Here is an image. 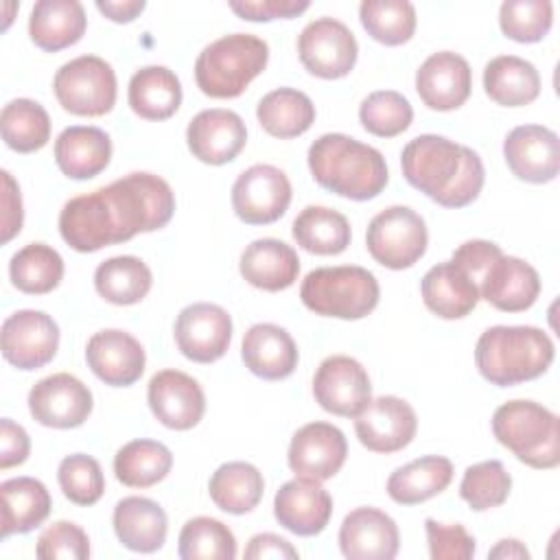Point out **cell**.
<instances>
[{
	"label": "cell",
	"mask_w": 560,
	"mask_h": 560,
	"mask_svg": "<svg viewBox=\"0 0 560 560\" xmlns=\"http://www.w3.org/2000/svg\"><path fill=\"white\" fill-rule=\"evenodd\" d=\"M175 212V192L153 173H129L94 192L72 197L59 212V234L88 254L164 228Z\"/></svg>",
	"instance_id": "6da1fadb"
},
{
	"label": "cell",
	"mask_w": 560,
	"mask_h": 560,
	"mask_svg": "<svg viewBox=\"0 0 560 560\" xmlns=\"http://www.w3.org/2000/svg\"><path fill=\"white\" fill-rule=\"evenodd\" d=\"M402 177L444 208L472 203L486 182L481 158L464 144L435 133L409 140L400 153Z\"/></svg>",
	"instance_id": "7a4b0ae2"
},
{
	"label": "cell",
	"mask_w": 560,
	"mask_h": 560,
	"mask_svg": "<svg viewBox=\"0 0 560 560\" xmlns=\"http://www.w3.org/2000/svg\"><path fill=\"white\" fill-rule=\"evenodd\" d=\"M308 168L322 188L352 201L378 197L389 182L383 153L346 133L319 136L308 147Z\"/></svg>",
	"instance_id": "3957f363"
},
{
	"label": "cell",
	"mask_w": 560,
	"mask_h": 560,
	"mask_svg": "<svg viewBox=\"0 0 560 560\" xmlns=\"http://www.w3.org/2000/svg\"><path fill=\"white\" fill-rule=\"evenodd\" d=\"M551 337L536 326H492L475 346L479 374L497 385L512 387L542 376L553 363Z\"/></svg>",
	"instance_id": "277c9868"
},
{
	"label": "cell",
	"mask_w": 560,
	"mask_h": 560,
	"mask_svg": "<svg viewBox=\"0 0 560 560\" xmlns=\"http://www.w3.org/2000/svg\"><path fill=\"white\" fill-rule=\"evenodd\" d=\"M269 46L249 33H232L208 44L195 61L197 88L210 98H236L267 68Z\"/></svg>",
	"instance_id": "5b68a950"
},
{
	"label": "cell",
	"mask_w": 560,
	"mask_h": 560,
	"mask_svg": "<svg viewBox=\"0 0 560 560\" xmlns=\"http://www.w3.org/2000/svg\"><path fill=\"white\" fill-rule=\"evenodd\" d=\"M492 433L499 444L532 468H556L560 464L558 416L534 400H508L492 416Z\"/></svg>",
	"instance_id": "8992f818"
},
{
	"label": "cell",
	"mask_w": 560,
	"mask_h": 560,
	"mask_svg": "<svg viewBox=\"0 0 560 560\" xmlns=\"http://www.w3.org/2000/svg\"><path fill=\"white\" fill-rule=\"evenodd\" d=\"M381 298L378 280L359 265L319 267L306 273L300 287L302 304L322 317L363 319Z\"/></svg>",
	"instance_id": "52a82bcc"
},
{
	"label": "cell",
	"mask_w": 560,
	"mask_h": 560,
	"mask_svg": "<svg viewBox=\"0 0 560 560\" xmlns=\"http://www.w3.org/2000/svg\"><path fill=\"white\" fill-rule=\"evenodd\" d=\"M52 90L66 112L88 118L105 116L116 103V72L105 59L81 55L57 70Z\"/></svg>",
	"instance_id": "ba28073f"
},
{
	"label": "cell",
	"mask_w": 560,
	"mask_h": 560,
	"mask_svg": "<svg viewBox=\"0 0 560 560\" xmlns=\"http://www.w3.org/2000/svg\"><path fill=\"white\" fill-rule=\"evenodd\" d=\"M365 245L378 265L394 271L409 269L427 252V223L407 206H389L372 217L365 232Z\"/></svg>",
	"instance_id": "9c48e42d"
},
{
	"label": "cell",
	"mask_w": 560,
	"mask_h": 560,
	"mask_svg": "<svg viewBox=\"0 0 560 560\" xmlns=\"http://www.w3.org/2000/svg\"><path fill=\"white\" fill-rule=\"evenodd\" d=\"M302 66L319 79L348 77L357 63L359 46L354 33L335 18L308 22L298 37Z\"/></svg>",
	"instance_id": "30bf717a"
},
{
	"label": "cell",
	"mask_w": 560,
	"mask_h": 560,
	"mask_svg": "<svg viewBox=\"0 0 560 560\" xmlns=\"http://www.w3.org/2000/svg\"><path fill=\"white\" fill-rule=\"evenodd\" d=\"M291 195V182L284 171L273 164H254L236 177L232 208L243 223L267 225L287 212Z\"/></svg>",
	"instance_id": "8fae6325"
},
{
	"label": "cell",
	"mask_w": 560,
	"mask_h": 560,
	"mask_svg": "<svg viewBox=\"0 0 560 560\" xmlns=\"http://www.w3.org/2000/svg\"><path fill=\"white\" fill-rule=\"evenodd\" d=\"M2 357L18 370L31 372L50 363L59 348L57 322L35 308L11 313L0 330Z\"/></svg>",
	"instance_id": "7c38bea8"
},
{
	"label": "cell",
	"mask_w": 560,
	"mask_h": 560,
	"mask_svg": "<svg viewBox=\"0 0 560 560\" xmlns=\"http://www.w3.org/2000/svg\"><path fill=\"white\" fill-rule=\"evenodd\" d=\"M90 387L68 372L37 381L28 392V411L35 422L50 429L81 427L92 413Z\"/></svg>",
	"instance_id": "4fadbf2b"
},
{
	"label": "cell",
	"mask_w": 560,
	"mask_h": 560,
	"mask_svg": "<svg viewBox=\"0 0 560 560\" xmlns=\"http://www.w3.org/2000/svg\"><path fill=\"white\" fill-rule=\"evenodd\" d=\"M173 330L175 343L188 361L214 363L230 348L232 317L219 304L195 302L179 311Z\"/></svg>",
	"instance_id": "5bb4252c"
},
{
	"label": "cell",
	"mask_w": 560,
	"mask_h": 560,
	"mask_svg": "<svg viewBox=\"0 0 560 560\" xmlns=\"http://www.w3.org/2000/svg\"><path fill=\"white\" fill-rule=\"evenodd\" d=\"M313 396L317 405L341 418H354L372 398V385L365 368L348 357H326L313 376Z\"/></svg>",
	"instance_id": "9a60e30c"
},
{
	"label": "cell",
	"mask_w": 560,
	"mask_h": 560,
	"mask_svg": "<svg viewBox=\"0 0 560 560\" xmlns=\"http://www.w3.org/2000/svg\"><path fill=\"white\" fill-rule=\"evenodd\" d=\"M359 442L372 453H396L411 444L418 431L413 407L398 396L370 398L354 416Z\"/></svg>",
	"instance_id": "2e32d148"
},
{
	"label": "cell",
	"mask_w": 560,
	"mask_h": 560,
	"mask_svg": "<svg viewBox=\"0 0 560 560\" xmlns=\"http://www.w3.org/2000/svg\"><path fill=\"white\" fill-rule=\"evenodd\" d=\"M147 402L160 424L173 431L197 427L206 413L201 385L179 370H160L147 387Z\"/></svg>",
	"instance_id": "e0dca14e"
},
{
	"label": "cell",
	"mask_w": 560,
	"mask_h": 560,
	"mask_svg": "<svg viewBox=\"0 0 560 560\" xmlns=\"http://www.w3.org/2000/svg\"><path fill=\"white\" fill-rule=\"evenodd\" d=\"M346 455L348 442L341 429L330 422H308L293 433L287 462L298 477L326 481L341 470Z\"/></svg>",
	"instance_id": "ac0fdd59"
},
{
	"label": "cell",
	"mask_w": 560,
	"mask_h": 560,
	"mask_svg": "<svg viewBox=\"0 0 560 560\" xmlns=\"http://www.w3.org/2000/svg\"><path fill=\"white\" fill-rule=\"evenodd\" d=\"M503 158L518 179L547 184L560 171L558 133L542 125H518L503 140Z\"/></svg>",
	"instance_id": "d6986e66"
},
{
	"label": "cell",
	"mask_w": 560,
	"mask_h": 560,
	"mask_svg": "<svg viewBox=\"0 0 560 560\" xmlns=\"http://www.w3.org/2000/svg\"><path fill=\"white\" fill-rule=\"evenodd\" d=\"M247 142V127L232 109H203L186 127L188 151L203 164L221 166L232 162Z\"/></svg>",
	"instance_id": "ffe728a7"
},
{
	"label": "cell",
	"mask_w": 560,
	"mask_h": 560,
	"mask_svg": "<svg viewBox=\"0 0 560 560\" xmlns=\"http://www.w3.org/2000/svg\"><path fill=\"white\" fill-rule=\"evenodd\" d=\"M472 90V70L468 61L453 52L440 50L427 57L416 72V92L420 101L435 112L462 107Z\"/></svg>",
	"instance_id": "44dd1931"
},
{
	"label": "cell",
	"mask_w": 560,
	"mask_h": 560,
	"mask_svg": "<svg viewBox=\"0 0 560 560\" xmlns=\"http://www.w3.org/2000/svg\"><path fill=\"white\" fill-rule=\"evenodd\" d=\"M85 361L94 376L105 385L129 387L142 376L147 354L133 335L118 328H107L88 339Z\"/></svg>",
	"instance_id": "7402d4cb"
},
{
	"label": "cell",
	"mask_w": 560,
	"mask_h": 560,
	"mask_svg": "<svg viewBox=\"0 0 560 560\" xmlns=\"http://www.w3.org/2000/svg\"><path fill=\"white\" fill-rule=\"evenodd\" d=\"M332 514V499L317 479L295 477L273 497L276 521L295 536H317Z\"/></svg>",
	"instance_id": "603a6c76"
},
{
	"label": "cell",
	"mask_w": 560,
	"mask_h": 560,
	"mask_svg": "<svg viewBox=\"0 0 560 560\" xmlns=\"http://www.w3.org/2000/svg\"><path fill=\"white\" fill-rule=\"evenodd\" d=\"M479 295L503 313H521L534 306L540 293L538 271L523 258L501 254L477 282Z\"/></svg>",
	"instance_id": "cb8c5ba5"
},
{
	"label": "cell",
	"mask_w": 560,
	"mask_h": 560,
	"mask_svg": "<svg viewBox=\"0 0 560 560\" xmlns=\"http://www.w3.org/2000/svg\"><path fill=\"white\" fill-rule=\"evenodd\" d=\"M398 545L396 521L378 508H357L339 527V547L348 560H392Z\"/></svg>",
	"instance_id": "d4e9b609"
},
{
	"label": "cell",
	"mask_w": 560,
	"mask_h": 560,
	"mask_svg": "<svg viewBox=\"0 0 560 560\" xmlns=\"http://www.w3.org/2000/svg\"><path fill=\"white\" fill-rule=\"evenodd\" d=\"M241 357L245 368L265 381H282L298 368V346L293 337L278 324H254L247 328Z\"/></svg>",
	"instance_id": "484cf974"
},
{
	"label": "cell",
	"mask_w": 560,
	"mask_h": 560,
	"mask_svg": "<svg viewBox=\"0 0 560 560\" xmlns=\"http://www.w3.org/2000/svg\"><path fill=\"white\" fill-rule=\"evenodd\" d=\"M420 293L424 306L442 319H462L481 300L477 282L453 260L431 267L420 282Z\"/></svg>",
	"instance_id": "4316f807"
},
{
	"label": "cell",
	"mask_w": 560,
	"mask_h": 560,
	"mask_svg": "<svg viewBox=\"0 0 560 560\" xmlns=\"http://www.w3.org/2000/svg\"><path fill=\"white\" fill-rule=\"evenodd\" d=\"M238 269L252 287L276 293L289 289L298 280L300 258L284 241L256 238L243 249Z\"/></svg>",
	"instance_id": "83f0119b"
},
{
	"label": "cell",
	"mask_w": 560,
	"mask_h": 560,
	"mask_svg": "<svg viewBox=\"0 0 560 560\" xmlns=\"http://www.w3.org/2000/svg\"><path fill=\"white\" fill-rule=\"evenodd\" d=\"M112 140L98 127H66L55 140V162L70 179H92L107 168Z\"/></svg>",
	"instance_id": "f1b7e54d"
},
{
	"label": "cell",
	"mask_w": 560,
	"mask_h": 560,
	"mask_svg": "<svg viewBox=\"0 0 560 560\" xmlns=\"http://www.w3.org/2000/svg\"><path fill=\"white\" fill-rule=\"evenodd\" d=\"M114 532L122 547L138 553L162 549L168 534L166 512L147 497H125L114 508Z\"/></svg>",
	"instance_id": "f546056e"
},
{
	"label": "cell",
	"mask_w": 560,
	"mask_h": 560,
	"mask_svg": "<svg viewBox=\"0 0 560 560\" xmlns=\"http://www.w3.org/2000/svg\"><path fill=\"white\" fill-rule=\"evenodd\" d=\"M85 26V9L77 0H39L28 18L31 42L46 52H57L77 44L83 37Z\"/></svg>",
	"instance_id": "4dcf8cb0"
},
{
	"label": "cell",
	"mask_w": 560,
	"mask_h": 560,
	"mask_svg": "<svg viewBox=\"0 0 560 560\" xmlns=\"http://www.w3.org/2000/svg\"><path fill=\"white\" fill-rule=\"evenodd\" d=\"M127 101L136 116L166 120L182 105V83L166 66H144L129 79Z\"/></svg>",
	"instance_id": "1f68e13d"
},
{
	"label": "cell",
	"mask_w": 560,
	"mask_h": 560,
	"mask_svg": "<svg viewBox=\"0 0 560 560\" xmlns=\"http://www.w3.org/2000/svg\"><path fill=\"white\" fill-rule=\"evenodd\" d=\"M483 90L497 105L523 107L538 98L540 74L536 66L516 55H499L483 68Z\"/></svg>",
	"instance_id": "d6a6232c"
},
{
	"label": "cell",
	"mask_w": 560,
	"mask_h": 560,
	"mask_svg": "<svg viewBox=\"0 0 560 560\" xmlns=\"http://www.w3.org/2000/svg\"><path fill=\"white\" fill-rule=\"evenodd\" d=\"M453 479V464L442 455H424L400 468L387 479V494L400 505H418L444 492Z\"/></svg>",
	"instance_id": "836d02e7"
},
{
	"label": "cell",
	"mask_w": 560,
	"mask_h": 560,
	"mask_svg": "<svg viewBox=\"0 0 560 560\" xmlns=\"http://www.w3.org/2000/svg\"><path fill=\"white\" fill-rule=\"evenodd\" d=\"M2 494V538L26 534L39 527L50 514V494L35 477H13L0 483Z\"/></svg>",
	"instance_id": "e575fe53"
},
{
	"label": "cell",
	"mask_w": 560,
	"mask_h": 560,
	"mask_svg": "<svg viewBox=\"0 0 560 560\" xmlns=\"http://www.w3.org/2000/svg\"><path fill=\"white\" fill-rule=\"evenodd\" d=\"M256 118L269 136L289 140L311 129L315 122V105L295 88H278L258 101Z\"/></svg>",
	"instance_id": "d590c367"
},
{
	"label": "cell",
	"mask_w": 560,
	"mask_h": 560,
	"mask_svg": "<svg viewBox=\"0 0 560 560\" xmlns=\"http://www.w3.org/2000/svg\"><path fill=\"white\" fill-rule=\"evenodd\" d=\"M295 243L317 256H337L346 252L352 238L348 219L326 206H306L291 225Z\"/></svg>",
	"instance_id": "8d00e7d4"
},
{
	"label": "cell",
	"mask_w": 560,
	"mask_h": 560,
	"mask_svg": "<svg viewBox=\"0 0 560 560\" xmlns=\"http://www.w3.org/2000/svg\"><path fill=\"white\" fill-rule=\"evenodd\" d=\"M208 492L219 510L238 516L252 512L260 503L265 479L249 462H228L212 472Z\"/></svg>",
	"instance_id": "74e56055"
},
{
	"label": "cell",
	"mask_w": 560,
	"mask_h": 560,
	"mask_svg": "<svg viewBox=\"0 0 560 560\" xmlns=\"http://www.w3.org/2000/svg\"><path fill=\"white\" fill-rule=\"evenodd\" d=\"M153 276L144 260L138 256H114L103 260L94 271L96 293L118 306H131L147 298Z\"/></svg>",
	"instance_id": "f35d334b"
},
{
	"label": "cell",
	"mask_w": 560,
	"mask_h": 560,
	"mask_svg": "<svg viewBox=\"0 0 560 560\" xmlns=\"http://www.w3.org/2000/svg\"><path fill=\"white\" fill-rule=\"evenodd\" d=\"M9 278L11 284L22 293H50L63 278V258L46 243H28L11 256Z\"/></svg>",
	"instance_id": "ab89813d"
},
{
	"label": "cell",
	"mask_w": 560,
	"mask_h": 560,
	"mask_svg": "<svg viewBox=\"0 0 560 560\" xmlns=\"http://www.w3.org/2000/svg\"><path fill=\"white\" fill-rule=\"evenodd\" d=\"M173 468L171 451L158 440H131L114 457L116 479L127 488H151Z\"/></svg>",
	"instance_id": "60d3db41"
},
{
	"label": "cell",
	"mask_w": 560,
	"mask_h": 560,
	"mask_svg": "<svg viewBox=\"0 0 560 560\" xmlns=\"http://www.w3.org/2000/svg\"><path fill=\"white\" fill-rule=\"evenodd\" d=\"M2 140L18 153H33L46 147L50 140V116L31 98H13L0 114Z\"/></svg>",
	"instance_id": "b9f144b4"
},
{
	"label": "cell",
	"mask_w": 560,
	"mask_h": 560,
	"mask_svg": "<svg viewBox=\"0 0 560 560\" xmlns=\"http://www.w3.org/2000/svg\"><path fill=\"white\" fill-rule=\"evenodd\" d=\"M359 20L368 35L385 46H402L416 31V7L407 0H363Z\"/></svg>",
	"instance_id": "7bdbcfd3"
},
{
	"label": "cell",
	"mask_w": 560,
	"mask_h": 560,
	"mask_svg": "<svg viewBox=\"0 0 560 560\" xmlns=\"http://www.w3.org/2000/svg\"><path fill=\"white\" fill-rule=\"evenodd\" d=\"M177 553L182 560H234L236 538L225 523L210 516H195L179 532Z\"/></svg>",
	"instance_id": "ee69618b"
},
{
	"label": "cell",
	"mask_w": 560,
	"mask_h": 560,
	"mask_svg": "<svg viewBox=\"0 0 560 560\" xmlns=\"http://www.w3.org/2000/svg\"><path fill=\"white\" fill-rule=\"evenodd\" d=\"M359 120L363 129L378 138H394L409 129L413 120L411 103L396 90H378L359 105Z\"/></svg>",
	"instance_id": "f6af8a7d"
},
{
	"label": "cell",
	"mask_w": 560,
	"mask_h": 560,
	"mask_svg": "<svg viewBox=\"0 0 560 560\" xmlns=\"http://www.w3.org/2000/svg\"><path fill=\"white\" fill-rule=\"evenodd\" d=\"M512 488V477L499 459L472 464L464 470L459 497L475 512H486L505 503Z\"/></svg>",
	"instance_id": "bcb514c9"
},
{
	"label": "cell",
	"mask_w": 560,
	"mask_h": 560,
	"mask_svg": "<svg viewBox=\"0 0 560 560\" xmlns=\"http://www.w3.org/2000/svg\"><path fill=\"white\" fill-rule=\"evenodd\" d=\"M553 24V4L549 0H505L499 9V26L505 37L518 44L545 39Z\"/></svg>",
	"instance_id": "7dc6e473"
},
{
	"label": "cell",
	"mask_w": 560,
	"mask_h": 560,
	"mask_svg": "<svg viewBox=\"0 0 560 560\" xmlns=\"http://www.w3.org/2000/svg\"><path fill=\"white\" fill-rule=\"evenodd\" d=\"M57 479L63 497L74 505H94L105 492L101 464L85 453L63 457L57 468Z\"/></svg>",
	"instance_id": "c3c4849f"
},
{
	"label": "cell",
	"mask_w": 560,
	"mask_h": 560,
	"mask_svg": "<svg viewBox=\"0 0 560 560\" xmlns=\"http://www.w3.org/2000/svg\"><path fill=\"white\" fill-rule=\"evenodd\" d=\"M35 553L39 560H85L90 558V538L77 523L57 521L39 534Z\"/></svg>",
	"instance_id": "681fc988"
},
{
	"label": "cell",
	"mask_w": 560,
	"mask_h": 560,
	"mask_svg": "<svg viewBox=\"0 0 560 560\" xmlns=\"http://www.w3.org/2000/svg\"><path fill=\"white\" fill-rule=\"evenodd\" d=\"M424 532L433 560H470L475 556V538L459 523L448 525L427 518Z\"/></svg>",
	"instance_id": "f907efd6"
},
{
	"label": "cell",
	"mask_w": 560,
	"mask_h": 560,
	"mask_svg": "<svg viewBox=\"0 0 560 560\" xmlns=\"http://www.w3.org/2000/svg\"><path fill=\"white\" fill-rule=\"evenodd\" d=\"M311 4L306 0H230V9L247 22L291 20L304 13Z\"/></svg>",
	"instance_id": "816d5d0a"
},
{
	"label": "cell",
	"mask_w": 560,
	"mask_h": 560,
	"mask_svg": "<svg viewBox=\"0 0 560 560\" xmlns=\"http://www.w3.org/2000/svg\"><path fill=\"white\" fill-rule=\"evenodd\" d=\"M501 247L492 241H481V238H472L462 243L455 252H453V262L459 265L475 282L481 280L483 271L501 256Z\"/></svg>",
	"instance_id": "f5cc1de1"
},
{
	"label": "cell",
	"mask_w": 560,
	"mask_h": 560,
	"mask_svg": "<svg viewBox=\"0 0 560 560\" xmlns=\"http://www.w3.org/2000/svg\"><path fill=\"white\" fill-rule=\"evenodd\" d=\"M31 440L24 427L15 424L11 418L0 420V468L20 466L28 459Z\"/></svg>",
	"instance_id": "db71d44e"
},
{
	"label": "cell",
	"mask_w": 560,
	"mask_h": 560,
	"mask_svg": "<svg viewBox=\"0 0 560 560\" xmlns=\"http://www.w3.org/2000/svg\"><path fill=\"white\" fill-rule=\"evenodd\" d=\"M22 223L24 210L20 186L9 171H2V243H9L15 234H20Z\"/></svg>",
	"instance_id": "11a10c76"
},
{
	"label": "cell",
	"mask_w": 560,
	"mask_h": 560,
	"mask_svg": "<svg viewBox=\"0 0 560 560\" xmlns=\"http://www.w3.org/2000/svg\"><path fill=\"white\" fill-rule=\"evenodd\" d=\"M247 560H267V558H273V560H295L298 558V549L282 536L278 534H256L249 538L247 547H245V553H243Z\"/></svg>",
	"instance_id": "9f6ffc18"
},
{
	"label": "cell",
	"mask_w": 560,
	"mask_h": 560,
	"mask_svg": "<svg viewBox=\"0 0 560 560\" xmlns=\"http://www.w3.org/2000/svg\"><path fill=\"white\" fill-rule=\"evenodd\" d=\"M147 2L144 0H96V9L112 22L127 24L133 22L142 11Z\"/></svg>",
	"instance_id": "6f0895ef"
},
{
	"label": "cell",
	"mask_w": 560,
	"mask_h": 560,
	"mask_svg": "<svg viewBox=\"0 0 560 560\" xmlns=\"http://www.w3.org/2000/svg\"><path fill=\"white\" fill-rule=\"evenodd\" d=\"M488 558H501V560H527L529 551L527 547L516 538H503L499 540L490 551Z\"/></svg>",
	"instance_id": "680465c9"
}]
</instances>
